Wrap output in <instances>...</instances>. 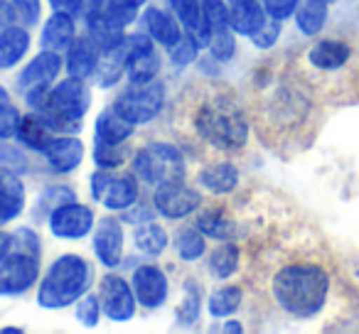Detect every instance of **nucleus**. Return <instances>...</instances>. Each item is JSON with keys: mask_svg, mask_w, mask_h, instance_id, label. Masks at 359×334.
<instances>
[{"mask_svg": "<svg viewBox=\"0 0 359 334\" xmlns=\"http://www.w3.org/2000/svg\"><path fill=\"white\" fill-rule=\"evenodd\" d=\"M251 293L276 317L290 322L315 319L332 295V270L303 244H266L249 260Z\"/></svg>", "mask_w": 359, "mask_h": 334, "instance_id": "f257e3e1", "label": "nucleus"}, {"mask_svg": "<svg viewBox=\"0 0 359 334\" xmlns=\"http://www.w3.org/2000/svg\"><path fill=\"white\" fill-rule=\"evenodd\" d=\"M172 128L197 153L236 155L249 145L254 123L244 96L210 76L172 101Z\"/></svg>", "mask_w": 359, "mask_h": 334, "instance_id": "f03ea898", "label": "nucleus"}, {"mask_svg": "<svg viewBox=\"0 0 359 334\" xmlns=\"http://www.w3.org/2000/svg\"><path fill=\"white\" fill-rule=\"evenodd\" d=\"M246 106L261 140L283 145L290 143L308 123L313 96L300 71L273 69V62H266L251 71Z\"/></svg>", "mask_w": 359, "mask_h": 334, "instance_id": "7ed1b4c3", "label": "nucleus"}, {"mask_svg": "<svg viewBox=\"0 0 359 334\" xmlns=\"http://www.w3.org/2000/svg\"><path fill=\"white\" fill-rule=\"evenodd\" d=\"M94 285V265L79 253H62L47 265L37 283V305L42 309L74 307Z\"/></svg>", "mask_w": 359, "mask_h": 334, "instance_id": "20e7f679", "label": "nucleus"}, {"mask_svg": "<svg viewBox=\"0 0 359 334\" xmlns=\"http://www.w3.org/2000/svg\"><path fill=\"white\" fill-rule=\"evenodd\" d=\"M128 167L150 190L175 180H187L185 148L175 140H148L130 155Z\"/></svg>", "mask_w": 359, "mask_h": 334, "instance_id": "39448f33", "label": "nucleus"}, {"mask_svg": "<svg viewBox=\"0 0 359 334\" xmlns=\"http://www.w3.org/2000/svg\"><path fill=\"white\" fill-rule=\"evenodd\" d=\"M91 109V86L86 79L65 76L55 81L47 96V104L42 111H35L47 120L55 133H79L81 120L86 118Z\"/></svg>", "mask_w": 359, "mask_h": 334, "instance_id": "423d86ee", "label": "nucleus"}, {"mask_svg": "<svg viewBox=\"0 0 359 334\" xmlns=\"http://www.w3.org/2000/svg\"><path fill=\"white\" fill-rule=\"evenodd\" d=\"M114 106L133 125H150L168 109V84L163 79L148 84H128L116 94Z\"/></svg>", "mask_w": 359, "mask_h": 334, "instance_id": "0eeeda50", "label": "nucleus"}, {"mask_svg": "<svg viewBox=\"0 0 359 334\" xmlns=\"http://www.w3.org/2000/svg\"><path fill=\"white\" fill-rule=\"evenodd\" d=\"M140 185L143 182L130 170H99L96 167L89 177V195L96 204L106 207L114 214H121L140 200Z\"/></svg>", "mask_w": 359, "mask_h": 334, "instance_id": "6e6552de", "label": "nucleus"}, {"mask_svg": "<svg viewBox=\"0 0 359 334\" xmlns=\"http://www.w3.org/2000/svg\"><path fill=\"white\" fill-rule=\"evenodd\" d=\"M150 202L163 221H185L205 204V192L187 180H175L150 190Z\"/></svg>", "mask_w": 359, "mask_h": 334, "instance_id": "1a4fd4ad", "label": "nucleus"}, {"mask_svg": "<svg viewBox=\"0 0 359 334\" xmlns=\"http://www.w3.org/2000/svg\"><path fill=\"white\" fill-rule=\"evenodd\" d=\"M101 300V309L104 317L114 324H128L138 314V300H135L133 285L130 278H123L116 270H109L104 278L99 280V290H96Z\"/></svg>", "mask_w": 359, "mask_h": 334, "instance_id": "9d476101", "label": "nucleus"}, {"mask_svg": "<svg viewBox=\"0 0 359 334\" xmlns=\"http://www.w3.org/2000/svg\"><path fill=\"white\" fill-rule=\"evenodd\" d=\"M91 251L101 268L118 270L126 260V229L118 214H106L91 231Z\"/></svg>", "mask_w": 359, "mask_h": 334, "instance_id": "9b49d317", "label": "nucleus"}, {"mask_svg": "<svg viewBox=\"0 0 359 334\" xmlns=\"http://www.w3.org/2000/svg\"><path fill=\"white\" fill-rule=\"evenodd\" d=\"M42 278L40 258L22 251H11L0 260V298H20Z\"/></svg>", "mask_w": 359, "mask_h": 334, "instance_id": "f8f14e48", "label": "nucleus"}, {"mask_svg": "<svg viewBox=\"0 0 359 334\" xmlns=\"http://www.w3.org/2000/svg\"><path fill=\"white\" fill-rule=\"evenodd\" d=\"M47 229L55 239L62 241H81L91 236L96 226V214L89 204H81L79 200L67 202V204L57 207L50 216H47Z\"/></svg>", "mask_w": 359, "mask_h": 334, "instance_id": "ddd939ff", "label": "nucleus"}, {"mask_svg": "<svg viewBox=\"0 0 359 334\" xmlns=\"http://www.w3.org/2000/svg\"><path fill=\"white\" fill-rule=\"evenodd\" d=\"M130 285H133L135 300L143 309H160L170 300V278L160 263H138L130 270Z\"/></svg>", "mask_w": 359, "mask_h": 334, "instance_id": "4468645a", "label": "nucleus"}, {"mask_svg": "<svg viewBox=\"0 0 359 334\" xmlns=\"http://www.w3.org/2000/svg\"><path fill=\"white\" fill-rule=\"evenodd\" d=\"M62 71H65V55L52 50H40L18 71L15 76L18 94H25L30 89H40V86H52L55 81H60Z\"/></svg>", "mask_w": 359, "mask_h": 334, "instance_id": "2eb2a0df", "label": "nucleus"}, {"mask_svg": "<svg viewBox=\"0 0 359 334\" xmlns=\"http://www.w3.org/2000/svg\"><path fill=\"white\" fill-rule=\"evenodd\" d=\"M197 187H200L205 195L212 197H229L239 190L241 185V170L239 165L229 158H217V160H207L197 170L195 177Z\"/></svg>", "mask_w": 359, "mask_h": 334, "instance_id": "dca6fc26", "label": "nucleus"}, {"mask_svg": "<svg viewBox=\"0 0 359 334\" xmlns=\"http://www.w3.org/2000/svg\"><path fill=\"white\" fill-rule=\"evenodd\" d=\"M138 27L163 50H170L172 45H177L185 35L182 25H180L177 15L170 8L163 6H145L138 15Z\"/></svg>", "mask_w": 359, "mask_h": 334, "instance_id": "f3484780", "label": "nucleus"}, {"mask_svg": "<svg viewBox=\"0 0 359 334\" xmlns=\"http://www.w3.org/2000/svg\"><path fill=\"white\" fill-rule=\"evenodd\" d=\"M84 155L86 148L81 138H76V133H55L42 158H45L52 175H72L84 162Z\"/></svg>", "mask_w": 359, "mask_h": 334, "instance_id": "a211bd4d", "label": "nucleus"}, {"mask_svg": "<svg viewBox=\"0 0 359 334\" xmlns=\"http://www.w3.org/2000/svg\"><path fill=\"white\" fill-rule=\"evenodd\" d=\"M349 60H352V45L339 37H323V40L313 42L305 52V64L320 74L339 71L349 64Z\"/></svg>", "mask_w": 359, "mask_h": 334, "instance_id": "6ab92c4d", "label": "nucleus"}, {"mask_svg": "<svg viewBox=\"0 0 359 334\" xmlns=\"http://www.w3.org/2000/svg\"><path fill=\"white\" fill-rule=\"evenodd\" d=\"M192 224L210 241H234L239 239V219L224 204H202Z\"/></svg>", "mask_w": 359, "mask_h": 334, "instance_id": "aec40b11", "label": "nucleus"}, {"mask_svg": "<svg viewBox=\"0 0 359 334\" xmlns=\"http://www.w3.org/2000/svg\"><path fill=\"white\" fill-rule=\"evenodd\" d=\"M99 62H101V47L86 32L76 35V40L65 52L67 76H76V79H86V81L94 79L96 69H99Z\"/></svg>", "mask_w": 359, "mask_h": 334, "instance_id": "412c9836", "label": "nucleus"}, {"mask_svg": "<svg viewBox=\"0 0 359 334\" xmlns=\"http://www.w3.org/2000/svg\"><path fill=\"white\" fill-rule=\"evenodd\" d=\"M27 209V187L22 175L0 165V226L11 224Z\"/></svg>", "mask_w": 359, "mask_h": 334, "instance_id": "4be33fe9", "label": "nucleus"}, {"mask_svg": "<svg viewBox=\"0 0 359 334\" xmlns=\"http://www.w3.org/2000/svg\"><path fill=\"white\" fill-rule=\"evenodd\" d=\"M76 18L72 15L65 8H55L50 13V18L42 25V35H40V47L42 50H52L65 55L67 47L76 40Z\"/></svg>", "mask_w": 359, "mask_h": 334, "instance_id": "5701e85b", "label": "nucleus"}, {"mask_svg": "<svg viewBox=\"0 0 359 334\" xmlns=\"http://www.w3.org/2000/svg\"><path fill=\"white\" fill-rule=\"evenodd\" d=\"M126 27L128 25H123L109 8H101V11H96L84 18V32L91 35V40L101 47V52L118 47L121 42H123L126 32H128Z\"/></svg>", "mask_w": 359, "mask_h": 334, "instance_id": "b1692460", "label": "nucleus"}, {"mask_svg": "<svg viewBox=\"0 0 359 334\" xmlns=\"http://www.w3.org/2000/svg\"><path fill=\"white\" fill-rule=\"evenodd\" d=\"M207 273L219 283L231 280L244 265V251H241L239 241H217L215 249L207 251Z\"/></svg>", "mask_w": 359, "mask_h": 334, "instance_id": "393cba45", "label": "nucleus"}, {"mask_svg": "<svg viewBox=\"0 0 359 334\" xmlns=\"http://www.w3.org/2000/svg\"><path fill=\"white\" fill-rule=\"evenodd\" d=\"M32 47V35L27 27L11 22L0 30V71H11L25 62Z\"/></svg>", "mask_w": 359, "mask_h": 334, "instance_id": "a878e982", "label": "nucleus"}, {"mask_svg": "<svg viewBox=\"0 0 359 334\" xmlns=\"http://www.w3.org/2000/svg\"><path fill=\"white\" fill-rule=\"evenodd\" d=\"M170 11L177 15L180 25L185 30V35L195 37L202 47L207 50L210 45L212 30L205 20V11H202V0H165Z\"/></svg>", "mask_w": 359, "mask_h": 334, "instance_id": "bb28decb", "label": "nucleus"}, {"mask_svg": "<svg viewBox=\"0 0 359 334\" xmlns=\"http://www.w3.org/2000/svg\"><path fill=\"white\" fill-rule=\"evenodd\" d=\"M229 3V25L239 37L249 40L269 20L264 0H226Z\"/></svg>", "mask_w": 359, "mask_h": 334, "instance_id": "cd10ccee", "label": "nucleus"}, {"mask_svg": "<svg viewBox=\"0 0 359 334\" xmlns=\"http://www.w3.org/2000/svg\"><path fill=\"white\" fill-rule=\"evenodd\" d=\"M130 241H133V249L140 256H145V258H160L172 246V236H170V231L158 219H150L145 224L133 226Z\"/></svg>", "mask_w": 359, "mask_h": 334, "instance_id": "c85d7f7f", "label": "nucleus"}, {"mask_svg": "<svg viewBox=\"0 0 359 334\" xmlns=\"http://www.w3.org/2000/svg\"><path fill=\"white\" fill-rule=\"evenodd\" d=\"M172 249L180 263L192 265L202 260L210 251V239L195 224H180L172 234Z\"/></svg>", "mask_w": 359, "mask_h": 334, "instance_id": "c756f323", "label": "nucleus"}, {"mask_svg": "<svg viewBox=\"0 0 359 334\" xmlns=\"http://www.w3.org/2000/svg\"><path fill=\"white\" fill-rule=\"evenodd\" d=\"M205 293L197 278H185L182 283V298H180L177 307H175V324L182 329L197 327V322L202 319V309L207 307Z\"/></svg>", "mask_w": 359, "mask_h": 334, "instance_id": "7c9ffc66", "label": "nucleus"}, {"mask_svg": "<svg viewBox=\"0 0 359 334\" xmlns=\"http://www.w3.org/2000/svg\"><path fill=\"white\" fill-rule=\"evenodd\" d=\"M52 138H55V130L47 125V120L42 118L40 113H35V111L22 113V120H20V125H18V133H15V143L20 145V148L42 155Z\"/></svg>", "mask_w": 359, "mask_h": 334, "instance_id": "2f4dec72", "label": "nucleus"}, {"mask_svg": "<svg viewBox=\"0 0 359 334\" xmlns=\"http://www.w3.org/2000/svg\"><path fill=\"white\" fill-rule=\"evenodd\" d=\"M138 130V125H133L130 120H126L114 106L104 109L94 120V138L104 140V143H130Z\"/></svg>", "mask_w": 359, "mask_h": 334, "instance_id": "473e14b6", "label": "nucleus"}, {"mask_svg": "<svg viewBox=\"0 0 359 334\" xmlns=\"http://www.w3.org/2000/svg\"><path fill=\"white\" fill-rule=\"evenodd\" d=\"M246 302V288L241 283H226L219 285L207 298V312L212 319H226L234 317Z\"/></svg>", "mask_w": 359, "mask_h": 334, "instance_id": "72a5a7b5", "label": "nucleus"}, {"mask_svg": "<svg viewBox=\"0 0 359 334\" xmlns=\"http://www.w3.org/2000/svg\"><path fill=\"white\" fill-rule=\"evenodd\" d=\"M123 79H126V47L121 42L114 50L101 52V62L94 74V81L99 89H116Z\"/></svg>", "mask_w": 359, "mask_h": 334, "instance_id": "f704fd0d", "label": "nucleus"}, {"mask_svg": "<svg viewBox=\"0 0 359 334\" xmlns=\"http://www.w3.org/2000/svg\"><path fill=\"white\" fill-rule=\"evenodd\" d=\"M330 8L327 3H320V0H305L300 3L298 11H295V27H298L300 35L315 37L323 32V27L327 25Z\"/></svg>", "mask_w": 359, "mask_h": 334, "instance_id": "c9c22d12", "label": "nucleus"}, {"mask_svg": "<svg viewBox=\"0 0 359 334\" xmlns=\"http://www.w3.org/2000/svg\"><path fill=\"white\" fill-rule=\"evenodd\" d=\"M79 200L76 190L72 185H47L45 190L40 192V197L35 200V207H32V219L35 221H47V216L57 209V207L67 204V202Z\"/></svg>", "mask_w": 359, "mask_h": 334, "instance_id": "e433bc0d", "label": "nucleus"}, {"mask_svg": "<svg viewBox=\"0 0 359 334\" xmlns=\"http://www.w3.org/2000/svg\"><path fill=\"white\" fill-rule=\"evenodd\" d=\"M130 155L133 150L128 148V143H104V140L94 138V150H91V158H94V167L99 170H123L126 165L130 162Z\"/></svg>", "mask_w": 359, "mask_h": 334, "instance_id": "4c0bfd02", "label": "nucleus"}, {"mask_svg": "<svg viewBox=\"0 0 359 334\" xmlns=\"http://www.w3.org/2000/svg\"><path fill=\"white\" fill-rule=\"evenodd\" d=\"M236 50H239V35L231 27H222V30L212 32L210 45H207V55L212 60H217L219 64H229L236 57Z\"/></svg>", "mask_w": 359, "mask_h": 334, "instance_id": "58836bf2", "label": "nucleus"}, {"mask_svg": "<svg viewBox=\"0 0 359 334\" xmlns=\"http://www.w3.org/2000/svg\"><path fill=\"white\" fill-rule=\"evenodd\" d=\"M165 52H168V60H170V64H172L175 69H187V67H192V64H197V62H200L205 47H202L195 37L182 35V40H180L177 45H172L170 50H165Z\"/></svg>", "mask_w": 359, "mask_h": 334, "instance_id": "ea45409f", "label": "nucleus"}, {"mask_svg": "<svg viewBox=\"0 0 359 334\" xmlns=\"http://www.w3.org/2000/svg\"><path fill=\"white\" fill-rule=\"evenodd\" d=\"M8 8H11L13 22L32 30V27H37L42 20L45 0H8Z\"/></svg>", "mask_w": 359, "mask_h": 334, "instance_id": "a19ab883", "label": "nucleus"}, {"mask_svg": "<svg viewBox=\"0 0 359 334\" xmlns=\"http://www.w3.org/2000/svg\"><path fill=\"white\" fill-rule=\"evenodd\" d=\"M101 317H104V309H101L99 295L89 290V293L74 305V319L84 329H96L101 324Z\"/></svg>", "mask_w": 359, "mask_h": 334, "instance_id": "79ce46f5", "label": "nucleus"}, {"mask_svg": "<svg viewBox=\"0 0 359 334\" xmlns=\"http://www.w3.org/2000/svg\"><path fill=\"white\" fill-rule=\"evenodd\" d=\"M280 32H283V22L271 20V18H269V20L264 22V27H261V30H256L254 35L249 37V42H251V47H256L259 52H271L276 45H278Z\"/></svg>", "mask_w": 359, "mask_h": 334, "instance_id": "37998d69", "label": "nucleus"}, {"mask_svg": "<svg viewBox=\"0 0 359 334\" xmlns=\"http://www.w3.org/2000/svg\"><path fill=\"white\" fill-rule=\"evenodd\" d=\"M13 251H22L35 258H42V239L32 226H18L13 231Z\"/></svg>", "mask_w": 359, "mask_h": 334, "instance_id": "c03bdc74", "label": "nucleus"}, {"mask_svg": "<svg viewBox=\"0 0 359 334\" xmlns=\"http://www.w3.org/2000/svg\"><path fill=\"white\" fill-rule=\"evenodd\" d=\"M22 111L13 101H0V140H15Z\"/></svg>", "mask_w": 359, "mask_h": 334, "instance_id": "a18cd8bd", "label": "nucleus"}, {"mask_svg": "<svg viewBox=\"0 0 359 334\" xmlns=\"http://www.w3.org/2000/svg\"><path fill=\"white\" fill-rule=\"evenodd\" d=\"M202 11H205V20L210 30H222L229 25V3L226 0H202Z\"/></svg>", "mask_w": 359, "mask_h": 334, "instance_id": "49530a36", "label": "nucleus"}, {"mask_svg": "<svg viewBox=\"0 0 359 334\" xmlns=\"http://www.w3.org/2000/svg\"><path fill=\"white\" fill-rule=\"evenodd\" d=\"M150 0H109L106 8L118 18L123 25H130V22H138V15Z\"/></svg>", "mask_w": 359, "mask_h": 334, "instance_id": "de8ad7c7", "label": "nucleus"}, {"mask_svg": "<svg viewBox=\"0 0 359 334\" xmlns=\"http://www.w3.org/2000/svg\"><path fill=\"white\" fill-rule=\"evenodd\" d=\"M121 219H123V224H130V226H138V224H145V221H150V219H155L158 216V211H155V207H153V202H143V200H138L133 207H128L126 211H121Z\"/></svg>", "mask_w": 359, "mask_h": 334, "instance_id": "09e8293b", "label": "nucleus"}, {"mask_svg": "<svg viewBox=\"0 0 359 334\" xmlns=\"http://www.w3.org/2000/svg\"><path fill=\"white\" fill-rule=\"evenodd\" d=\"M300 3H303V0H264V8H266V15H269L271 20L285 22L288 18L295 15Z\"/></svg>", "mask_w": 359, "mask_h": 334, "instance_id": "8fccbe9b", "label": "nucleus"}, {"mask_svg": "<svg viewBox=\"0 0 359 334\" xmlns=\"http://www.w3.org/2000/svg\"><path fill=\"white\" fill-rule=\"evenodd\" d=\"M13 251V231L0 229V260Z\"/></svg>", "mask_w": 359, "mask_h": 334, "instance_id": "3c124183", "label": "nucleus"}, {"mask_svg": "<svg viewBox=\"0 0 359 334\" xmlns=\"http://www.w3.org/2000/svg\"><path fill=\"white\" fill-rule=\"evenodd\" d=\"M219 332H226V334L236 332V334H241V332H244V322H241V319H236V317H226L224 324L219 327Z\"/></svg>", "mask_w": 359, "mask_h": 334, "instance_id": "603ef678", "label": "nucleus"}, {"mask_svg": "<svg viewBox=\"0 0 359 334\" xmlns=\"http://www.w3.org/2000/svg\"><path fill=\"white\" fill-rule=\"evenodd\" d=\"M11 22H13V18H11V8H8V0H0V30L8 27Z\"/></svg>", "mask_w": 359, "mask_h": 334, "instance_id": "864d4df0", "label": "nucleus"}, {"mask_svg": "<svg viewBox=\"0 0 359 334\" xmlns=\"http://www.w3.org/2000/svg\"><path fill=\"white\" fill-rule=\"evenodd\" d=\"M22 327H0V334H22Z\"/></svg>", "mask_w": 359, "mask_h": 334, "instance_id": "5fc2aeb1", "label": "nucleus"}, {"mask_svg": "<svg viewBox=\"0 0 359 334\" xmlns=\"http://www.w3.org/2000/svg\"><path fill=\"white\" fill-rule=\"evenodd\" d=\"M0 101H11V94H8L3 84H0Z\"/></svg>", "mask_w": 359, "mask_h": 334, "instance_id": "6e6d98bb", "label": "nucleus"}, {"mask_svg": "<svg viewBox=\"0 0 359 334\" xmlns=\"http://www.w3.org/2000/svg\"><path fill=\"white\" fill-rule=\"evenodd\" d=\"M52 8H65V0H47Z\"/></svg>", "mask_w": 359, "mask_h": 334, "instance_id": "4d7b16f0", "label": "nucleus"}, {"mask_svg": "<svg viewBox=\"0 0 359 334\" xmlns=\"http://www.w3.org/2000/svg\"><path fill=\"white\" fill-rule=\"evenodd\" d=\"M320 3H327V6H330V3H334V0H320Z\"/></svg>", "mask_w": 359, "mask_h": 334, "instance_id": "13d9d810", "label": "nucleus"}]
</instances>
